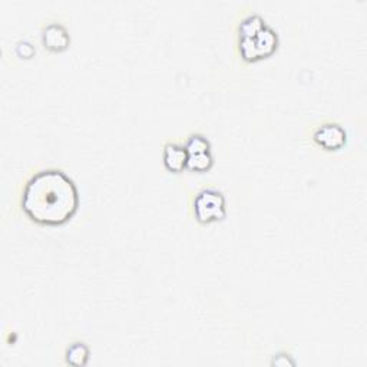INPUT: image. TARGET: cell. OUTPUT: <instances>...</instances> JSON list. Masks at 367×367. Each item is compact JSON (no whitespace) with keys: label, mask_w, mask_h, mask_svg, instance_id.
Instances as JSON below:
<instances>
[{"label":"cell","mask_w":367,"mask_h":367,"mask_svg":"<svg viewBox=\"0 0 367 367\" xmlns=\"http://www.w3.org/2000/svg\"><path fill=\"white\" fill-rule=\"evenodd\" d=\"M79 194L65 172L45 169L29 180L22 197L25 214L43 226H60L76 213Z\"/></svg>","instance_id":"6da1fadb"},{"label":"cell","mask_w":367,"mask_h":367,"mask_svg":"<svg viewBox=\"0 0 367 367\" xmlns=\"http://www.w3.org/2000/svg\"><path fill=\"white\" fill-rule=\"evenodd\" d=\"M196 217L202 224L220 221L226 217V198L218 189L206 188L198 193L194 200Z\"/></svg>","instance_id":"7a4b0ae2"},{"label":"cell","mask_w":367,"mask_h":367,"mask_svg":"<svg viewBox=\"0 0 367 367\" xmlns=\"http://www.w3.org/2000/svg\"><path fill=\"white\" fill-rule=\"evenodd\" d=\"M279 38L273 29L264 26L257 35L240 39V51L247 62L260 60L277 49Z\"/></svg>","instance_id":"3957f363"},{"label":"cell","mask_w":367,"mask_h":367,"mask_svg":"<svg viewBox=\"0 0 367 367\" xmlns=\"http://www.w3.org/2000/svg\"><path fill=\"white\" fill-rule=\"evenodd\" d=\"M314 141L327 151H336L344 147L347 134L338 123H326L314 132Z\"/></svg>","instance_id":"277c9868"},{"label":"cell","mask_w":367,"mask_h":367,"mask_svg":"<svg viewBox=\"0 0 367 367\" xmlns=\"http://www.w3.org/2000/svg\"><path fill=\"white\" fill-rule=\"evenodd\" d=\"M42 40L46 49L52 52H63L71 43L67 29L59 23H49L43 27Z\"/></svg>","instance_id":"5b68a950"},{"label":"cell","mask_w":367,"mask_h":367,"mask_svg":"<svg viewBox=\"0 0 367 367\" xmlns=\"http://www.w3.org/2000/svg\"><path fill=\"white\" fill-rule=\"evenodd\" d=\"M188 152L185 147L177 143H167L164 147V164L171 172H181L187 168Z\"/></svg>","instance_id":"8992f818"},{"label":"cell","mask_w":367,"mask_h":367,"mask_svg":"<svg viewBox=\"0 0 367 367\" xmlns=\"http://www.w3.org/2000/svg\"><path fill=\"white\" fill-rule=\"evenodd\" d=\"M89 360V348L84 343H73L67 350V362L72 366L82 367Z\"/></svg>","instance_id":"52a82bcc"},{"label":"cell","mask_w":367,"mask_h":367,"mask_svg":"<svg viewBox=\"0 0 367 367\" xmlns=\"http://www.w3.org/2000/svg\"><path fill=\"white\" fill-rule=\"evenodd\" d=\"M211 167H213V156L210 151L188 155V163H187L188 169L204 172V171H209Z\"/></svg>","instance_id":"ba28073f"},{"label":"cell","mask_w":367,"mask_h":367,"mask_svg":"<svg viewBox=\"0 0 367 367\" xmlns=\"http://www.w3.org/2000/svg\"><path fill=\"white\" fill-rule=\"evenodd\" d=\"M264 26L265 23L259 14H250L240 25L241 38H251L254 35H257Z\"/></svg>","instance_id":"9c48e42d"},{"label":"cell","mask_w":367,"mask_h":367,"mask_svg":"<svg viewBox=\"0 0 367 367\" xmlns=\"http://www.w3.org/2000/svg\"><path fill=\"white\" fill-rule=\"evenodd\" d=\"M211 148L210 142L202 135H191L185 143V150L188 155L198 154V152H209Z\"/></svg>","instance_id":"30bf717a"},{"label":"cell","mask_w":367,"mask_h":367,"mask_svg":"<svg viewBox=\"0 0 367 367\" xmlns=\"http://www.w3.org/2000/svg\"><path fill=\"white\" fill-rule=\"evenodd\" d=\"M16 52H18L19 56L22 58H30L32 55L35 54V49L34 46H32L29 42H19L18 45H16Z\"/></svg>","instance_id":"8fae6325"}]
</instances>
